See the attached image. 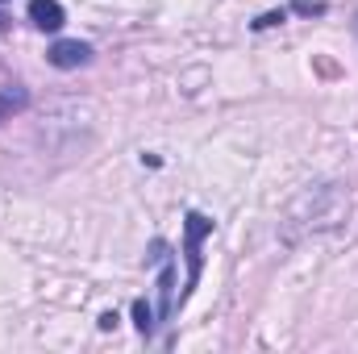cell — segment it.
Returning <instances> with one entry per match:
<instances>
[{"instance_id": "obj_1", "label": "cell", "mask_w": 358, "mask_h": 354, "mask_svg": "<svg viewBox=\"0 0 358 354\" xmlns=\"http://www.w3.org/2000/svg\"><path fill=\"white\" fill-rule=\"evenodd\" d=\"M208 229H213L208 217H200V213L187 217V288H196V279H200V238Z\"/></svg>"}, {"instance_id": "obj_2", "label": "cell", "mask_w": 358, "mask_h": 354, "mask_svg": "<svg viewBox=\"0 0 358 354\" xmlns=\"http://www.w3.org/2000/svg\"><path fill=\"white\" fill-rule=\"evenodd\" d=\"M88 59H92L88 42H55V46H50V63H55V67H63V71L84 67Z\"/></svg>"}, {"instance_id": "obj_3", "label": "cell", "mask_w": 358, "mask_h": 354, "mask_svg": "<svg viewBox=\"0 0 358 354\" xmlns=\"http://www.w3.org/2000/svg\"><path fill=\"white\" fill-rule=\"evenodd\" d=\"M29 21L46 34H55L63 25V4L59 0H29Z\"/></svg>"}, {"instance_id": "obj_4", "label": "cell", "mask_w": 358, "mask_h": 354, "mask_svg": "<svg viewBox=\"0 0 358 354\" xmlns=\"http://www.w3.org/2000/svg\"><path fill=\"white\" fill-rule=\"evenodd\" d=\"M134 317H138V330H142V334H150V325H155V321H150V309H146L142 300L134 304Z\"/></svg>"}, {"instance_id": "obj_5", "label": "cell", "mask_w": 358, "mask_h": 354, "mask_svg": "<svg viewBox=\"0 0 358 354\" xmlns=\"http://www.w3.org/2000/svg\"><path fill=\"white\" fill-rule=\"evenodd\" d=\"M0 29H4V17H0Z\"/></svg>"}]
</instances>
